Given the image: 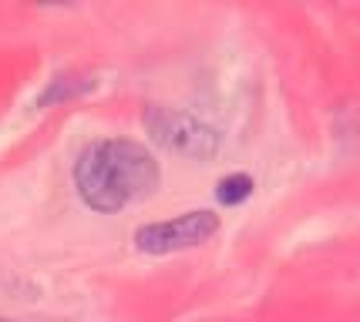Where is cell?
Returning a JSON list of instances; mask_svg holds the SVG:
<instances>
[{"mask_svg": "<svg viewBox=\"0 0 360 322\" xmlns=\"http://www.w3.org/2000/svg\"><path fill=\"white\" fill-rule=\"evenodd\" d=\"M162 182L155 154L131 138L91 141L75 161V188L81 201L101 215H115L145 201Z\"/></svg>", "mask_w": 360, "mask_h": 322, "instance_id": "obj_1", "label": "cell"}, {"mask_svg": "<svg viewBox=\"0 0 360 322\" xmlns=\"http://www.w3.org/2000/svg\"><path fill=\"white\" fill-rule=\"evenodd\" d=\"M145 131L148 138L162 145L165 152L179 154V158H192V161H209L216 158L222 148L219 131L212 124H205L195 114L186 111H175V107H162V105H148L145 107Z\"/></svg>", "mask_w": 360, "mask_h": 322, "instance_id": "obj_2", "label": "cell"}, {"mask_svg": "<svg viewBox=\"0 0 360 322\" xmlns=\"http://www.w3.org/2000/svg\"><path fill=\"white\" fill-rule=\"evenodd\" d=\"M216 232H219V215L209 212V208H195V212L175 215L169 222L141 225L131 242L145 255H172V252H186V248L202 246Z\"/></svg>", "mask_w": 360, "mask_h": 322, "instance_id": "obj_3", "label": "cell"}, {"mask_svg": "<svg viewBox=\"0 0 360 322\" xmlns=\"http://www.w3.org/2000/svg\"><path fill=\"white\" fill-rule=\"evenodd\" d=\"M250 195H252V178L243 175V171L226 175V178L216 185V199H219V205H239V201H246Z\"/></svg>", "mask_w": 360, "mask_h": 322, "instance_id": "obj_4", "label": "cell"}, {"mask_svg": "<svg viewBox=\"0 0 360 322\" xmlns=\"http://www.w3.org/2000/svg\"><path fill=\"white\" fill-rule=\"evenodd\" d=\"M88 88V84H81L78 77H58V81H51L44 88V94L37 98V107H51V105H61L68 98H75Z\"/></svg>", "mask_w": 360, "mask_h": 322, "instance_id": "obj_5", "label": "cell"}]
</instances>
